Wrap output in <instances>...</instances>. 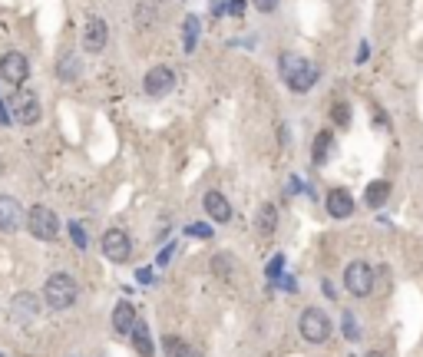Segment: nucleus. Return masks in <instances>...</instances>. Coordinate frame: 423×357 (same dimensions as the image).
<instances>
[{"label": "nucleus", "instance_id": "1", "mask_svg": "<svg viewBox=\"0 0 423 357\" xmlns=\"http://www.w3.org/2000/svg\"><path fill=\"white\" fill-rule=\"evenodd\" d=\"M317 77H321V70L311 60L298 57V53H285L281 57V79L288 83L291 93H308L317 83Z\"/></svg>", "mask_w": 423, "mask_h": 357}, {"label": "nucleus", "instance_id": "2", "mask_svg": "<svg viewBox=\"0 0 423 357\" xmlns=\"http://www.w3.org/2000/svg\"><path fill=\"white\" fill-rule=\"evenodd\" d=\"M77 278L73 275H67V271H53L47 278V285H43V304H47L50 311H67L77 304Z\"/></svg>", "mask_w": 423, "mask_h": 357}, {"label": "nucleus", "instance_id": "3", "mask_svg": "<svg viewBox=\"0 0 423 357\" xmlns=\"http://www.w3.org/2000/svg\"><path fill=\"white\" fill-rule=\"evenodd\" d=\"M27 232L40 241H53L60 235V215L47 205H33L27 212Z\"/></svg>", "mask_w": 423, "mask_h": 357}, {"label": "nucleus", "instance_id": "4", "mask_svg": "<svg viewBox=\"0 0 423 357\" xmlns=\"http://www.w3.org/2000/svg\"><path fill=\"white\" fill-rule=\"evenodd\" d=\"M298 331L308 344H324L331 338V318L321 308H304L298 318Z\"/></svg>", "mask_w": 423, "mask_h": 357}, {"label": "nucleus", "instance_id": "5", "mask_svg": "<svg viewBox=\"0 0 423 357\" xmlns=\"http://www.w3.org/2000/svg\"><path fill=\"white\" fill-rule=\"evenodd\" d=\"M344 288L354 295V298H367L374 291V268L367 261H351L344 268Z\"/></svg>", "mask_w": 423, "mask_h": 357}, {"label": "nucleus", "instance_id": "6", "mask_svg": "<svg viewBox=\"0 0 423 357\" xmlns=\"http://www.w3.org/2000/svg\"><path fill=\"white\" fill-rule=\"evenodd\" d=\"M99 245H103L106 258L116 261V265H123V261L129 258V251H133V241H129V235H126L123 229H106Z\"/></svg>", "mask_w": 423, "mask_h": 357}, {"label": "nucleus", "instance_id": "7", "mask_svg": "<svg viewBox=\"0 0 423 357\" xmlns=\"http://www.w3.org/2000/svg\"><path fill=\"white\" fill-rule=\"evenodd\" d=\"M0 77L7 79L10 87H20V83L30 77V60L23 57V53H17V50L4 53V57H0Z\"/></svg>", "mask_w": 423, "mask_h": 357}, {"label": "nucleus", "instance_id": "8", "mask_svg": "<svg viewBox=\"0 0 423 357\" xmlns=\"http://www.w3.org/2000/svg\"><path fill=\"white\" fill-rule=\"evenodd\" d=\"M23 222H27V212H23V205H20L13 195H0V232L13 235Z\"/></svg>", "mask_w": 423, "mask_h": 357}, {"label": "nucleus", "instance_id": "9", "mask_svg": "<svg viewBox=\"0 0 423 357\" xmlns=\"http://www.w3.org/2000/svg\"><path fill=\"white\" fill-rule=\"evenodd\" d=\"M143 89L149 97H169L175 89V73L169 67H153L143 79Z\"/></svg>", "mask_w": 423, "mask_h": 357}, {"label": "nucleus", "instance_id": "10", "mask_svg": "<svg viewBox=\"0 0 423 357\" xmlns=\"http://www.w3.org/2000/svg\"><path fill=\"white\" fill-rule=\"evenodd\" d=\"M37 311H40V304H37V298H33L30 291H20L17 298L10 301V321L20 324V328L33 324V321H37Z\"/></svg>", "mask_w": 423, "mask_h": 357}, {"label": "nucleus", "instance_id": "11", "mask_svg": "<svg viewBox=\"0 0 423 357\" xmlns=\"http://www.w3.org/2000/svg\"><path fill=\"white\" fill-rule=\"evenodd\" d=\"M13 119H17L20 126L40 123V99L33 97V93H27V89H20L17 97H13Z\"/></svg>", "mask_w": 423, "mask_h": 357}, {"label": "nucleus", "instance_id": "12", "mask_svg": "<svg viewBox=\"0 0 423 357\" xmlns=\"http://www.w3.org/2000/svg\"><path fill=\"white\" fill-rule=\"evenodd\" d=\"M106 40H109V27H106V20L89 17L87 27H83V50H87V53H103Z\"/></svg>", "mask_w": 423, "mask_h": 357}, {"label": "nucleus", "instance_id": "13", "mask_svg": "<svg viewBox=\"0 0 423 357\" xmlns=\"http://www.w3.org/2000/svg\"><path fill=\"white\" fill-rule=\"evenodd\" d=\"M324 205L331 219H351L354 215V195L347 192V189H331Z\"/></svg>", "mask_w": 423, "mask_h": 357}, {"label": "nucleus", "instance_id": "14", "mask_svg": "<svg viewBox=\"0 0 423 357\" xmlns=\"http://www.w3.org/2000/svg\"><path fill=\"white\" fill-rule=\"evenodd\" d=\"M202 205H205V212H209L211 222H229V219H231V205H229V199H225L221 192H205Z\"/></svg>", "mask_w": 423, "mask_h": 357}, {"label": "nucleus", "instance_id": "15", "mask_svg": "<svg viewBox=\"0 0 423 357\" xmlns=\"http://www.w3.org/2000/svg\"><path fill=\"white\" fill-rule=\"evenodd\" d=\"M133 348H136V354H143V357H155V344H153V331H149V324L145 321H139L136 318V324H133Z\"/></svg>", "mask_w": 423, "mask_h": 357}, {"label": "nucleus", "instance_id": "16", "mask_svg": "<svg viewBox=\"0 0 423 357\" xmlns=\"http://www.w3.org/2000/svg\"><path fill=\"white\" fill-rule=\"evenodd\" d=\"M133 324H136L133 304H129V301H119V304L113 308V328L119 331V334H129V331H133Z\"/></svg>", "mask_w": 423, "mask_h": 357}, {"label": "nucleus", "instance_id": "17", "mask_svg": "<svg viewBox=\"0 0 423 357\" xmlns=\"http://www.w3.org/2000/svg\"><path fill=\"white\" fill-rule=\"evenodd\" d=\"M255 229H258L261 235H275V229H278V209L271 202H265L258 209V215H255Z\"/></svg>", "mask_w": 423, "mask_h": 357}, {"label": "nucleus", "instance_id": "18", "mask_svg": "<svg viewBox=\"0 0 423 357\" xmlns=\"http://www.w3.org/2000/svg\"><path fill=\"white\" fill-rule=\"evenodd\" d=\"M387 195H390V182H384V179H377V182H370V185H367L364 202L370 205V209H380V205L387 202Z\"/></svg>", "mask_w": 423, "mask_h": 357}, {"label": "nucleus", "instance_id": "19", "mask_svg": "<svg viewBox=\"0 0 423 357\" xmlns=\"http://www.w3.org/2000/svg\"><path fill=\"white\" fill-rule=\"evenodd\" d=\"M331 145H334V136L327 133H317V139H314V149H311V159H314V165H321V163H327V155H331Z\"/></svg>", "mask_w": 423, "mask_h": 357}, {"label": "nucleus", "instance_id": "20", "mask_svg": "<svg viewBox=\"0 0 423 357\" xmlns=\"http://www.w3.org/2000/svg\"><path fill=\"white\" fill-rule=\"evenodd\" d=\"M195 43H199V17H185V23H182V47H185V53H192Z\"/></svg>", "mask_w": 423, "mask_h": 357}, {"label": "nucleus", "instance_id": "21", "mask_svg": "<svg viewBox=\"0 0 423 357\" xmlns=\"http://www.w3.org/2000/svg\"><path fill=\"white\" fill-rule=\"evenodd\" d=\"M57 73L63 79H77L79 77V63H77V53H63V60H60Z\"/></svg>", "mask_w": 423, "mask_h": 357}, {"label": "nucleus", "instance_id": "22", "mask_svg": "<svg viewBox=\"0 0 423 357\" xmlns=\"http://www.w3.org/2000/svg\"><path fill=\"white\" fill-rule=\"evenodd\" d=\"M163 351H165V357H182L185 354V341L175 338V334H169V338H163Z\"/></svg>", "mask_w": 423, "mask_h": 357}, {"label": "nucleus", "instance_id": "23", "mask_svg": "<svg viewBox=\"0 0 423 357\" xmlns=\"http://www.w3.org/2000/svg\"><path fill=\"white\" fill-rule=\"evenodd\" d=\"M70 238H73V245H77L79 251L87 248V229H83L79 222H70Z\"/></svg>", "mask_w": 423, "mask_h": 357}, {"label": "nucleus", "instance_id": "24", "mask_svg": "<svg viewBox=\"0 0 423 357\" xmlns=\"http://www.w3.org/2000/svg\"><path fill=\"white\" fill-rule=\"evenodd\" d=\"M331 116H334L337 126H351V106H347V103H334Z\"/></svg>", "mask_w": 423, "mask_h": 357}, {"label": "nucleus", "instance_id": "25", "mask_svg": "<svg viewBox=\"0 0 423 357\" xmlns=\"http://www.w3.org/2000/svg\"><path fill=\"white\" fill-rule=\"evenodd\" d=\"M211 271H215L219 278H229V275H231V258H225V255H219V258L211 261Z\"/></svg>", "mask_w": 423, "mask_h": 357}, {"label": "nucleus", "instance_id": "26", "mask_svg": "<svg viewBox=\"0 0 423 357\" xmlns=\"http://www.w3.org/2000/svg\"><path fill=\"white\" fill-rule=\"evenodd\" d=\"M344 334H347V341L361 338V328H357V321H354V314H351V311H344Z\"/></svg>", "mask_w": 423, "mask_h": 357}, {"label": "nucleus", "instance_id": "27", "mask_svg": "<svg viewBox=\"0 0 423 357\" xmlns=\"http://www.w3.org/2000/svg\"><path fill=\"white\" fill-rule=\"evenodd\" d=\"M281 268H285V258H281V255H275V258L268 261V268H265V275H268V278L275 281V278L281 275Z\"/></svg>", "mask_w": 423, "mask_h": 357}, {"label": "nucleus", "instance_id": "28", "mask_svg": "<svg viewBox=\"0 0 423 357\" xmlns=\"http://www.w3.org/2000/svg\"><path fill=\"white\" fill-rule=\"evenodd\" d=\"M185 232H189V235H195V238H209V235H211V229H209V225H189Z\"/></svg>", "mask_w": 423, "mask_h": 357}, {"label": "nucleus", "instance_id": "29", "mask_svg": "<svg viewBox=\"0 0 423 357\" xmlns=\"http://www.w3.org/2000/svg\"><path fill=\"white\" fill-rule=\"evenodd\" d=\"M255 7H258L261 13H275V7H278V0H255Z\"/></svg>", "mask_w": 423, "mask_h": 357}, {"label": "nucleus", "instance_id": "30", "mask_svg": "<svg viewBox=\"0 0 423 357\" xmlns=\"http://www.w3.org/2000/svg\"><path fill=\"white\" fill-rule=\"evenodd\" d=\"M229 13L231 17H241L245 13V0H229Z\"/></svg>", "mask_w": 423, "mask_h": 357}, {"label": "nucleus", "instance_id": "31", "mask_svg": "<svg viewBox=\"0 0 423 357\" xmlns=\"http://www.w3.org/2000/svg\"><path fill=\"white\" fill-rule=\"evenodd\" d=\"M10 123H13V116L7 113V103L0 99V126H10Z\"/></svg>", "mask_w": 423, "mask_h": 357}, {"label": "nucleus", "instance_id": "32", "mask_svg": "<svg viewBox=\"0 0 423 357\" xmlns=\"http://www.w3.org/2000/svg\"><path fill=\"white\" fill-rule=\"evenodd\" d=\"M139 281H143V285H149V281H153V271L143 268V271H139Z\"/></svg>", "mask_w": 423, "mask_h": 357}, {"label": "nucleus", "instance_id": "33", "mask_svg": "<svg viewBox=\"0 0 423 357\" xmlns=\"http://www.w3.org/2000/svg\"><path fill=\"white\" fill-rule=\"evenodd\" d=\"M182 357H202V351H195V348H185Z\"/></svg>", "mask_w": 423, "mask_h": 357}, {"label": "nucleus", "instance_id": "34", "mask_svg": "<svg viewBox=\"0 0 423 357\" xmlns=\"http://www.w3.org/2000/svg\"><path fill=\"white\" fill-rule=\"evenodd\" d=\"M364 357H384V354H380V351H367Z\"/></svg>", "mask_w": 423, "mask_h": 357}, {"label": "nucleus", "instance_id": "35", "mask_svg": "<svg viewBox=\"0 0 423 357\" xmlns=\"http://www.w3.org/2000/svg\"><path fill=\"white\" fill-rule=\"evenodd\" d=\"M0 172H4V163H0Z\"/></svg>", "mask_w": 423, "mask_h": 357}]
</instances>
